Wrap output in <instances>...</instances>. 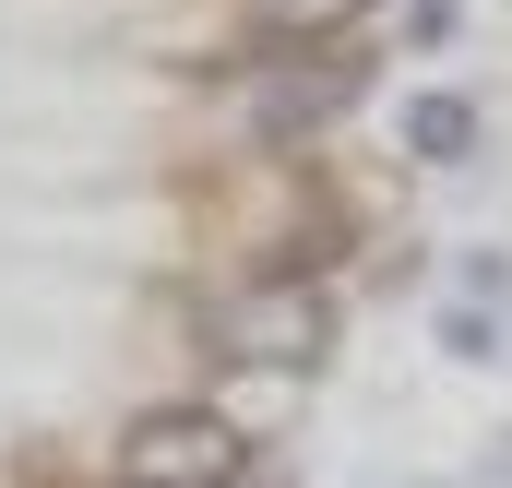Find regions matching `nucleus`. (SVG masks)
Instances as JSON below:
<instances>
[{
	"instance_id": "nucleus-7",
	"label": "nucleus",
	"mask_w": 512,
	"mask_h": 488,
	"mask_svg": "<svg viewBox=\"0 0 512 488\" xmlns=\"http://www.w3.org/2000/svg\"><path fill=\"white\" fill-rule=\"evenodd\" d=\"M489 286H501V310H512V262H489Z\"/></svg>"
},
{
	"instance_id": "nucleus-2",
	"label": "nucleus",
	"mask_w": 512,
	"mask_h": 488,
	"mask_svg": "<svg viewBox=\"0 0 512 488\" xmlns=\"http://www.w3.org/2000/svg\"><path fill=\"white\" fill-rule=\"evenodd\" d=\"M215 346L239 369H322L334 358V286L322 274H262L251 298H227Z\"/></svg>"
},
{
	"instance_id": "nucleus-4",
	"label": "nucleus",
	"mask_w": 512,
	"mask_h": 488,
	"mask_svg": "<svg viewBox=\"0 0 512 488\" xmlns=\"http://www.w3.org/2000/svg\"><path fill=\"white\" fill-rule=\"evenodd\" d=\"M393 131H405L417 167H465V155H477V96H417Z\"/></svg>"
},
{
	"instance_id": "nucleus-3",
	"label": "nucleus",
	"mask_w": 512,
	"mask_h": 488,
	"mask_svg": "<svg viewBox=\"0 0 512 488\" xmlns=\"http://www.w3.org/2000/svg\"><path fill=\"white\" fill-rule=\"evenodd\" d=\"M346 96H358V60H274V72L251 84V108H239V120H251L262 143H298V131L346 120Z\"/></svg>"
},
{
	"instance_id": "nucleus-5",
	"label": "nucleus",
	"mask_w": 512,
	"mask_h": 488,
	"mask_svg": "<svg viewBox=\"0 0 512 488\" xmlns=\"http://www.w3.org/2000/svg\"><path fill=\"white\" fill-rule=\"evenodd\" d=\"M370 0H251V24L274 48H310V36H334V24H358Z\"/></svg>"
},
{
	"instance_id": "nucleus-1",
	"label": "nucleus",
	"mask_w": 512,
	"mask_h": 488,
	"mask_svg": "<svg viewBox=\"0 0 512 488\" xmlns=\"http://www.w3.org/2000/svg\"><path fill=\"white\" fill-rule=\"evenodd\" d=\"M120 488H239L251 477V441H239V417H215V405H143L120 429Z\"/></svg>"
},
{
	"instance_id": "nucleus-6",
	"label": "nucleus",
	"mask_w": 512,
	"mask_h": 488,
	"mask_svg": "<svg viewBox=\"0 0 512 488\" xmlns=\"http://www.w3.org/2000/svg\"><path fill=\"white\" fill-rule=\"evenodd\" d=\"M393 24H405L393 48H453V36H465V0H405Z\"/></svg>"
}]
</instances>
